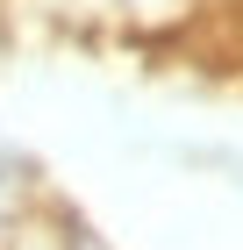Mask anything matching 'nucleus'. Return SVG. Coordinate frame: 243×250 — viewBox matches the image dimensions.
<instances>
[{"instance_id":"obj_4","label":"nucleus","mask_w":243,"mask_h":250,"mask_svg":"<svg viewBox=\"0 0 243 250\" xmlns=\"http://www.w3.org/2000/svg\"><path fill=\"white\" fill-rule=\"evenodd\" d=\"M65 250H114V243H108V236H100V229H93V222H86V214H79V208H72V200H65Z\"/></svg>"},{"instance_id":"obj_3","label":"nucleus","mask_w":243,"mask_h":250,"mask_svg":"<svg viewBox=\"0 0 243 250\" xmlns=\"http://www.w3.org/2000/svg\"><path fill=\"white\" fill-rule=\"evenodd\" d=\"M0 250H65V200L50 193L36 214H22L15 229L0 236Z\"/></svg>"},{"instance_id":"obj_1","label":"nucleus","mask_w":243,"mask_h":250,"mask_svg":"<svg viewBox=\"0 0 243 250\" xmlns=\"http://www.w3.org/2000/svg\"><path fill=\"white\" fill-rule=\"evenodd\" d=\"M43 200H50V179H43L36 150H22L15 136L0 129V236L15 229L22 214H36Z\"/></svg>"},{"instance_id":"obj_2","label":"nucleus","mask_w":243,"mask_h":250,"mask_svg":"<svg viewBox=\"0 0 243 250\" xmlns=\"http://www.w3.org/2000/svg\"><path fill=\"white\" fill-rule=\"evenodd\" d=\"M193 21H200V0H114V29L122 36H143V43L186 36Z\"/></svg>"}]
</instances>
